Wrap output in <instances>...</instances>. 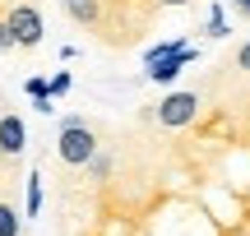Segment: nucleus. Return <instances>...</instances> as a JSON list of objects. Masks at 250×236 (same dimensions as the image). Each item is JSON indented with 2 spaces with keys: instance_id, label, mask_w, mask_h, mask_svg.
Returning <instances> with one entry per match:
<instances>
[{
  "instance_id": "12",
  "label": "nucleus",
  "mask_w": 250,
  "mask_h": 236,
  "mask_svg": "<svg viewBox=\"0 0 250 236\" xmlns=\"http://www.w3.org/2000/svg\"><path fill=\"white\" fill-rule=\"evenodd\" d=\"M5 51H14V37H9V23H5V14H0V56Z\"/></svg>"
},
{
  "instance_id": "14",
  "label": "nucleus",
  "mask_w": 250,
  "mask_h": 236,
  "mask_svg": "<svg viewBox=\"0 0 250 236\" xmlns=\"http://www.w3.org/2000/svg\"><path fill=\"white\" fill-rule=\"evenodd\" d=\"M70 83H74V79H70V70L56 74V79H51V98H56V93H70Z\"/></svg>"
},
{
  "instance_id": "8",
  "label": "nucleus",
  "mask_w": 250,
  "mask_h": 236,
  "mask_svg": "<svg viewBox=\"0 0 250 236\" xmlns=\"http://www.w3.org/2000/svg\"><path fill=\"white\" fill-rule=\"evenodd\" d=\"M23 232V218H19V209L9 199H0V236H19Z\"/></svg>"
},
{
  "instance_id": "15",
  "label": "nucleus",
  "mask_w": 250,
  "mask_h": 236,
  "mask_svg": "<svg viewBox=\"0 0 250 236\" xmlns=\"http://www.w3.org/2000/svg\"><path fill=\"white\" fill-rule=\"evenodd\" d=\"M162 9H186V5H195V0H158Z\"/></svg>"
},
{
  "instance_id": "5",
  "label": "nucleus",
  "mask_w": 250,
  "mask_h": 236,
  "mask_svg": "<svg viewBox=\"0 0 250 236\" xmlns=\"http://www.w3.org/2000/svg\"><path fill=\"white\" fill-rule=\"evenodd\" d=\"M5 23H9V37H14V46H42V33H46V23H42V9L33 5V0H14V5L5 9Z\"/></svg>"
},
{
  "instance_id": "13",
  "label": "nucleus",
  "mask_w": 250,
  "mask_h": 236,
  "mask_svg": "<svg viewBox=\"0 0 250 236\" xmlns=\"http://www.w3.org/2000/svg\"><path fill=\"white\" fill-rule=\"evenodd\" d=\"M28 93H33V98H51V83L46 79H28Z\"/></svg>"
},
{
  "instance_id": "6",
  "label": "nucleus",
  "mask_w": 250,
  "mask_h": 236,
  "mask_svg": "<svg viewBox=\"0 0 250 236\" xmlns=\"http://www.w3.org/2000/svg\"><path fill=\"white\" fill-rule=\"evenodd\" d=\"M195 60H199L195 46H176V51L148 60V79H153V83H171V79H181V70H186V65H195Z\"/></svg>"
},
{
  "instance_id": "1",
  "label": "nucleus",
  "mask_w": 250,
  "mask_h": 236,
  "mask_svg": "<svg viewBox=\"0 0 250 236\" xmlns=\"http://www.w3.org/2000/svg\"><path fill=\"white\" fill-rule=\"evenodd\" d=\"M111 153L107 181L61 172V236H250V74L246 93L204 102L186 130L134 116Z\"/></svg>"
},
{
  "instance_id": "11",
  "label": "nucleus",
  "mask_w": 250,
  "mask_h": 236,
  "mask_svg": "<svg viewBox=\"0 0 250 236\" xmlns=\"http://www.w3.org/2000/svg\"><path fill=\"white\" fill-rule=\"evenodd\" d=\"M232 65H236L241 74H250V42H241V46L232 51Z\"/></svg>"
},
{
  "instance_id": "4",
  "label": "nucleus",
  "mask_w": 250,
  "mask_h": 236,
  "mask_svg": "<svg viewBox=\"0 0 250 236\" xmlns=\"http://www.w3.org/2000/svg\"><path fill=\"white\" fill-rule=\"evenodd\" d=\"M199 107H204V88H199V83H190V88H171L167 98L139 107V116H148L153 125H162V130H186L190 120L199 116Z\"/></svg>"
},
{
  "instance_id": "10",
  "label": "nucleus",
  "mask_w": 250,
  "mask_h": 236,
  "mask_svg": "<svg viewBox=\"0 0 250 236\" xmlns=\"http://www.w3.org/2000/svg\"><path fill=\"white\" fill-rule=\"evenodd\" d=\"M204 33H208V37H213V42H223V37H227V33H232V28H227V19H223V9H218V5H213V9H208V23H204Z\"/></svg>"
},
{
  "instance_id": "16",
  "label": "nucleus",
  "mask_w": 250,
  "mask_h": 236,
  "mask_svg": "<svg viewBox=\"0 0 250 236\" xmlns=\"http://www.w3.org/2000/svg\"><path fill=\"white\" fill-rule=\"evenodd\" d=\"M232 5H236V14H241L246 23H250V0H232Z\"/></svg>"
},
{
  "instance_id": "7",
  "label": "nucleus",
  "mask_w": 250,
  "mask_h": 236,
  "mask_svg": "<svg viewBox=\"0 0 250 236\" xmlns=\"http://www.w3.org/2000/svg\"><path fill=\"white\" fill-rule=\"evenodd\" d=\"M28 144V130H23V116L19 111H9L5 102H0V157H19Z\"/></svg>"
},
{
  "instance_id": "17",
  "label": "nucleus",
  "mask_w": 250,
  "mask_h": 236,
  "mask_svg": "<svg viewBox=\"0 0 250 236\" xmlns=\"http://www.w3.org/2000/svg\"><path fill=\"white\" fill-rule=\"evenodd\" d=\"M61 5H70V0H61Z\"/></svg>"
},
{
  "instance_id": "9",
  "label": "nucleus",
  "mask_w": 250,
  "mask_h": 236,
  "mask_svg": "<svg viewBox=\"0 0 250 236\" xmlns=\"http://www.w3.org/2000/svg\"><path fill=\"white\" fill-rule=\"evenodd\" d=\"M23 195H28V199H23L28 204V218H37V213H42V176H37V172L28 176V190Z\"/></svg>"
},
{
  "instance_id": "3",
  "label": "nucleus",
  "mask_w": 250,
  "mask_h": 236,
  "mask_svg": "<svg viewBox=\"0 0 250 236\" xmlns=\"http://www.w3.org/2000/svg\"><path fill=\"white\" fill-rule=\"evenodd\" d=\"M98 144H102V130L93 125L88 116H65L61 135H56V162H61L65 172H74V167H83L98 153Z\"/></svg>"
},
{
  "instance_id": "2",
  "label": "nucleus",
  "mask_w": 250,
  "mask_h": 236,
  "mask_svg": "<svg viewBox=\"0 0 250 236\" xmlns=\"http://www.w3.org/2000/svg\"><path fill=\"white\" fill-rule=\"evenodd\" d=\"M158 9H162L158 0H102V28L93 37L116 46V51H125V46H134L144 37V28L153 23Z\"/></svg>"
}]
</instances>
